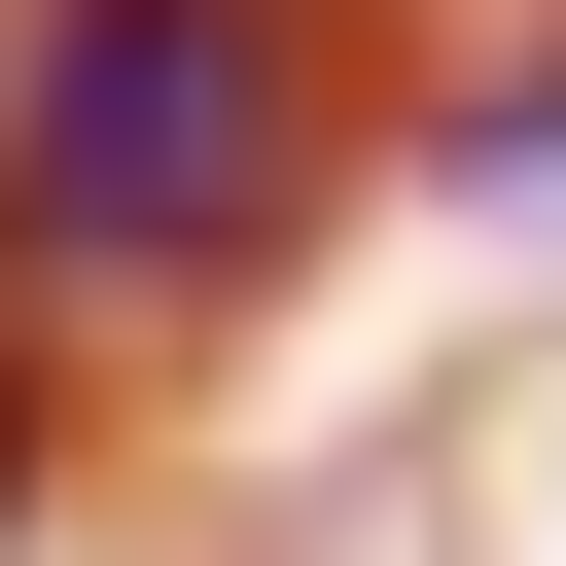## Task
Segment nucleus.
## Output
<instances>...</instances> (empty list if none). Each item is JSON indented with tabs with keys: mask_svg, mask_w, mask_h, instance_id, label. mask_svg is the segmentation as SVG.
<instances>
[{
	"mask_svg": "<svg viewBox=\"0 0 566 566\" xmlns=\"http://www.w3.org/2000/svg\"><path fill=\"white\" fill-rule=\"evenodd\" d=\"M318 142H354V0H0V283L106 354L283 283Z\"/></svg>",
	"mask_w": 566,
	"mask_h": 566,
	"instance_id": "obj_1",
	"label": "nucleus"
},
{
	"mask_svg": "<svg viewBox=\"0 0 566 566\" xmlns=\"http://www.w3.org/2000/svg\"><path fill=\"white\" fill-rule=\"evenodd\" d=\"M0 495H35V354H0Z\"/></svg>",
	"mask_w": 566,
	"mask_h": 566,
	"instance_id": "obj_2",
	"label": "nucleus"
}]
</instances>
